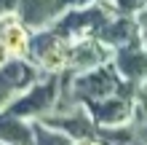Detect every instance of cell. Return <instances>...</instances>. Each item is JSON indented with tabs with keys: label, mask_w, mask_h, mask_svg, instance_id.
Here are the masks:
<instances>
[{
	"label": "cell",
	"mask_w": 147,
	"mask_h": 145,
	"mask_svg": "<svg viewBox=\"0 0 147 145\" xmlns=\"http://www.w3.org/2000/svg\"><path fill=\"white\" fill-rule=\"evenodd\" d=\"M80 145H99V142H96V140L91 137V140H80Z\"/></svg>",
	"instance_id": "cell-20"
},
{
	"label": "cell",
	"mask_w": 147,
	"mask_h": 145,
	"mask_svg": "<svg viewBox=\"0 0 147 145\" xmlns=\"http://www.w3.org/2000/svg\"><path fill=\"white\" fill-rule=\"evenodd\" d=\"M35 78H38V70L30 62H24V57L5 59V62L0 65V110H3L16 94H22L27 86H32Z\"/></svg>",
	"instance_id": "cell-4"
},
{
	"label": "cell",
	"mask_w": 147,
	"mask_h": 145,
	"mask_svg": "<svg viewBox=\"0 0 147 145\" xmlns=\"http://www.w3.org/2000/svg\"><path fill=\"white\" fill-rule=\"evenodd\" d=\"M13 8H16V0H0V14L13 11Z\"/></svg>",
	"instance_id": "cell-16"
},
{
	"label": "cell",
	"mask_w": 147,
	"mask_h": 145,
	"mask_svg": "<svg viewBox=\"0 0 147 145\" xmlns=\"http://www.w3.org/2000/svg\"><path fill=\"white\" fill-rule=\"evenodd\" d=\"M43 124L67 132L72 140H91L94 134H96V126H94V121L88 118V113H83L78 105L72 110H64V113H56V116L43 118Z\"/></svg>",
	"instance_id": "cell-6"
},
{
	"label": "cell",
	"mask_w": 147,
	"mask_h": 145,
	"mask_svg": "<svg viewBox=\"0 0 147 145\" xmlns=\"http://www.w3.org/2000/svg\"><path fill=\"white\" fill-rule=\"evenodd\" d=\"M107 51L102 48L96 40H80L78 46L70 48V59H67V67L75 73H86V70H94L96 65L105 62Z\"/></svg>",
	"instance_id": "cell-10"
},
{
	"label": "cell",
	"mask_w": 147,
	"mask_h": 145,
	"mask_svg": "<svg viewBox=\"0 0 147 145\" xmlns=\"http://www.w3.org/2000/svg\"><path fill=\"white\" fill-rule=\"evenodd\" d=\"M32 124H27L22 116H13L3 110L0 113V140L8 142V145H32Z\"/></svg>",
	"instance_id": "cell-11"
},
{
	"label": "cell",
	"mask_w": 147,
	"mask_h": 145,
	"mask_svg": "<svg viewBox=\"0 0 147 145\" xmlns=\"http://www.w3.org/2000/svg\"><path fill=\"white\" fill-rule=\"evenodd\" d=\"M134 32H136V24L131 19H118V22H112V24H102L99 27V38L105 40V43H131L134 40Z\"/></svg>",
	"instance_id": "cell-13"
},
{
	"label": "cell",
	"mask_w": 147,
	"mask_h": 145,
	"mask_svg": "<svg viewBox=\"0 0 147 145\" xmlns=\"http://www.w3.org/2000/svg\"><path fill=\"white\" fill-rule=\"evenodd\" d=\"M70 5V0H16L19 16L27 27H46L62 14V8Z\"/></svg>",
	"instance_id": "cell-7"
},
{
	"label": "cell",
	"mask_w": 147,
	"mask_h": 145,
	"mask_svg": "<svg viewBox=\"0 0 147 145\" xmlns=\"http://www.w3.org/2000/svg\"><path fill=\"white\" fill-rule=\"evenodd\" d=\"M35 137H32V145H72V137L62 129H54L48 124H35L32 126Z\"/></svg>",
	"instance_id": "cell-14"
},
{
	"label": "cell",
	"mask_w": 147,
	"mask_h": 145,
	"mask_svg": "<svg viewBox=\"0 0 147 145\" xmlns=\"http://www.w3.org/2000/svg\"><path fill=\"white\" fill-rule=\"evenodd\" d=\"M105 22H107V14L102 8H86V11H67L51 30L59 32L62 38H70L83 30H99Z\"/></svg>",
	"instance_id": "cell-8"
},
{
	"label": "cell",
	"mask_w": 147,
	"mask_h": 145,
	"mask_svg": "<svg viewBox=\"0 0 147 145\" xmlns=\"http://www.w3.org/2000/svg\"><path fill=\"white\" fill-rule=\"evenodd\" d=\"M139 24H142V38H144V43H147V14L139 19Z\"/></svg>",
	"instance_id": "cell-18"
},
{
	"label": "cell",
	"mask_w": 147,
	"mask_h": 145,
	"mask_svg": "<svg viewBox=\"0 0 147 145\" xmlns=\"http://www.w3.org/2000/svg\"><path fill=\"white\" fill-rule=\"evenodd\" d=\"M56 94H59V78L43 81V83H32L22 91V94H16L3 110L13 116H22V118H32V116H46L51 108H54L56 102Z\"/></svg>",
	"instance_id": "cell-2"
},
{
	"label": "cell",
	"mask_w": 147,
	"mask_h": 145,
	"mask_svg": "<svg viewBox=\"0 0 147 145\" xmlns=\"http://www.w3.org/2000/svg\"><path fill=\"white\" fill-rule=\"evenodd\" d=\"M0 145H8V142H3V140H0Z\"/></svg>",
	"instance_id": "cell-21"
},
{
	"label": "cell",
	"mask_w": 147,
	"mask_h": 145,
	"mask_svg": "<svg viewBox=\"0 0 147 145\" xmlns=\"http://www.w3.org/2000/svg\"><path fill=\"white\" fill-rule=\"evenodd\" d=\"M88 113L94 116V121L110 126V124H123L131 113V105L126 97H102L88 102Z\"/></svg>",
	"instance_id": "cell-9"
},
{
	"label": "cell",
	"mask_w": 147,
	"mask_h": 145,
	"mask_svg": "<svg viewBox=\"0 0 147 145\" xmlns=\"http://www.w3.org/2000/svg\"><path fill=\"white\" fill-rule=\"evenodd\" d=\"M67 89L75 102H91V99H102V97H110L112 91H120V94H128L131 91V83L123 86L115 75V67H102V70H86V75H78V78L70 83L64 81Z\"/></svg>",
	"instance_id": "cell-1"
},
{
	"label": "cell",
	"mask_w": 147,
	"mask_h": 145,
	"mask_svg": "<svg viewBox=\"0 0 147 145\" xmlns=\"http://www.w3.org/2000/svg\"><path fill=\"white\" fill-rule=\"evenodd\" d=\"M136 137H139L142 142H147V121H144V124L139 126V132H136Z\"/></svg>",
	"instance_id": "cell-17"
},
{
	"label": "cell",
	"mask_w": 147,
	"mask_h": 145,
	"mask_svg": "<svg viewBox=\"0 0 147 145\" xmlns=\"http://www.w3.org/2000/svg\"><path fill=\"white\" fill-rule=\"evenodd\" d=\"M115 67L123 75H128L131 81L142 78V75H147V54L144 51H139L134 43L128 48H120L118 57H115Z\"/></svg>",
	"instance_id": "cell-12"
},
{
	"label": "cell",
	"mask_w": 147,
	"mask_h": 145,
	"mask_svg": "<svg viewBox=\"0 0 147 145\" xmlns=\"http://www.w3.org/2000/svg\"><path fill=\"white\" fill-rule=\"evenodd\" d=\"M27 57H32L46 73H62L70 59V46H67V38H62L59 32L46 30L30 38Z\"/></svg>",
	"instance_id": "cell-3"
},
{
	"label": "cell",
	"mask_w": 147,
	"mask_h": 145,
	"mask_svg": "<svg viewBox=\"0 0 147 145\" xmlns=\"http://www.w3.org/2000/svg\"><path fill=\"white\" fill-rule=\"evenodd\" d=\"M0 43L11 57H27L30 32H27V24L22 22L19 14L5 11V16H0Z\"/></svg>",
	"instance_id": "cell-5"
},
{
	"label": "cell",
	"mask_w": 147,
	"mask_h": 145,
	"mask_svg": "<svg viewBox=\"0 0 147 145\" xmlns=\"http://www.w3.org/2000/svg\"><path fill=\"white\" fill-rule=\"evenodd\" d=\"M5 59H8V51L3 48V43H0V65H3V62H5Z\"/></svg>",
	"instance_id": "cell-19"
},
{
	"label": "cell",
	"mask_w": 147,
	"mask_h": 145,
	"mask_svg": "<svg viewBox=\"0 0 147 145\" xmlns=\"http://www.w3.org/2000/svg\"><path fill=\"white\" fill-rule=\"evenodd\" d=\"M144 3L147 0H118V5H120L123 14H131V11H136V8H142Z\"/></svg>",
	"instance_id": "cell-15"
}]
</instances>
